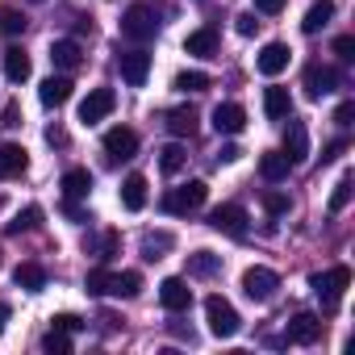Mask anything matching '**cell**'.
I'll return each mask as SVG.
<instances>
[{
  "label": "cell",
  "instance_id": "6da1fadb",
  "mask_svg": "<svg viewBox=\"0 0 355 355\" xmlns=\"http://www.w3.org/2000/svg\"><path fill=\"white\" fill-rule=\"evenodd\" d=\"M163 9L159 5H150V0H134V5L121 13V34L125 38H134V42H150L159 30H163Z\"/></svg>",
  "mask_w": 355,
  "mask_h": 355
},
{
  "label": "cell",
  "instance_id": "7a4b0ae2",
  "mask_svg": "<svg viewBox=\"0 0 355 355\" xmlns=\"http://www.w3.org/2000/svg\"><path fill=\"white\" fill-rule=\"evenodd\" d=\"M205 197H209V184H205V180H189V184H180V189H171V193L163 197V214H171V218H184V214H197V209L205 205Z\"/></svg>",
  "mask_w": 355,
  "mask_h": 355
},
{
  "label": "cell",
  "instance_id": "3957f363",
  "mask_svg": "<svg viewBox=\"0 0 355 355\" xmlns=\"http://www.w3.org/2000/svg\"><path fill=\"white\" fill-rule=\"evenodd\" d=\"M205 322H209V334L214 338H234L239 334V326H243V318H239V309L226 301V297H205Z\"/></svg>",
  "mask_w": 355,
  "mask_h": 355
},
{
  "label": "cell",
  "instance_id": "277c9868",
  "mask_svg": "<svg viewBox=\"0 0 355 355\" xmlns=\"http://www.w3.org/2000/svg\"><path fill=\"white\" fill-rule=\"evenodd\" d=\"M351 284V268H330V272H318V276H309V288L322 297V309L326 313H334L338 309V297H343V288Z\"/></svg>",
  "mask_w": 355,
  "mask_h": 355
},
{
  "label": "cell",
  "instance_id": "5b68a950",
  "mask_svg": "<svg viewBox=\"0 0 355 355\" xmlns=\"http://www.w3.org/2000/svg\"><path fill=\"white\" fill-rule=\"evenodd\" d=\"M276 288H280V276L272 272V268H247L243 272V293L251 297V301H272L276 297Z\"/></svg>",
  "mask_w": 355,
  "mask_h": 355
},
{
  "label": "cell",
  "instance_id": "8992f818",
  "mask_svg": "<svg viewBox=\"0 0 355 355\" xmlns=\"http://www.w3.org/2000/svg\"><path fill=\"white\" fill-rule=\"evenodd\" d=\"M113 105H117V92H113V88H92V92L80 101V121H84V125H96V121H105V117L113 113Z\"/></svg>",
  "mask_w": 355,
  "mask_h": 355
},
{
  "label": "cell",
  "instance_id": "52a82bcc",
  "mask_svg": "<svg viewBox=\"0 0 355 355\" xmlns=\"http://www.w3.org/2000/svg\"><path fill=\"white\" fill-rule=\"evenodd\" d=\"M209 226L218 234H230V239H247V209L243 205H218L209 214Z\"/></svg>",
  "mask_w": 355,
  "mask_h": 355
},
{
  "label": "cell",
  "instance_id": "ba28073f",
  "mask_svg": "<svg viewBox=\"0 0 355 355\" xmlns=\"http://www.w3.org/2000/svg\"><path fill=\"white\" fill-rule=\"evenodd\" d=\"M159 301H163L167 313H184V309L193 305V288H189V280H184V276H167V280L159 284Z\"/></svg>",
  "mask_w": 355,
  "mask_h": 355
},
{
  "label": "cell",
  "instance_id": "9c48e42d",
  "mask_svg": "<svg viewBox=\"0 0 355 355\" xmlns=\"http://www.w3.org/2000/svg\"><path fill=\"white\" fill-rule=\"evenodd\" d=\"M117 63H121V80L130 88H142L146 84V76H150V55L146 51H121Z\"/></svg>",
  "mask_w": 355,
  "mask_h": 355
},
{
  "label": "cell",
  "instance_id": "30bf717a",
  "mask_svg": "<svg viewBox=\"0 0 355 355\" xmlns=\"http://www.w3.org/2000/svg\"><path fill=\"white\" fill-rule=\"evenodd\" d=\"M338 88V71L334 67H326V63H309L305 67V92L313 96V101H322L326 92H334Z\"/></svg>",
  "mask_w": 355,
  "mask_h": 355
},
{
  "label": "cell",
  "instance_id": "8fae6325",
  "mask_svg": "<svg viewBox=\"0 0 355 355\" xmlns=\"http://www.w3.org/2000/svg\"><path fill=\"white\" fill-rule=\"evenodd\" d=\"M284 338H288V343H297V347L318 343V338H322V318H318V313H297V318L288 322Z\"/></svg>",
  "mask_w": 355,
  "mask_h": 355
},
{
  "label": "cell",
  "instance_id": "7c38bea8",
  "mask_svg": "<svg viewBox=\"0 0 355 355\" xmlns=\"http://www.w3.org/2000/svg\"><path fill=\"white\" fill-rule=\"evenodd\" d=\"M288 59H293V51L284 46V42H268L263 51H259V59H255V67H259V76H280L284 67H288Z\"/></svg>",
  "mask_w": 355,
  "mask_h": 355
},
{
  "label": "cell",
  "instance_id": "4fadbf2b",
  "mask_svg": "<svg viewBox=\"0 0 355 355\" xmlns=\"http://www.w3.org/2000/svg\"><path fill=\"white\" fill-rule=\"evenodd\" d=\"M51 63H55L63 76H71V71L84 63V55H80V42H76V38H59V42H51Z\"/></svg>",
  "mask_w": 355,
  "mask_h": 355
},
{
  "label": "cell",
  "instance_id": "5bb4252c",
  "mask_svg": "<svg viewBox=\"0 0 355 355\" xmlns=\"http://www.w3.org/2000/svg\"><path fill=\"white\" fill-rule=\"evenodd\" d=\"M243 125H247V109H243V105L226 101V105L214 109V130H218V134H243Z\"/></svg>",
  "mask_w": 355,
  "mask_h": 355
},
{
  "label": "cell",
  "instance_id": "9a60e30c",
  "mask_svg": "<svg viewBox=\"0 0 355 355\" xmlns=\"http://www.w3.org/2000/svg\"><path fill=\"white\" fill-rule=\"evenodd\" d=\"M105 150H109V159H134V150H138V134L125 130V125H113V130L105 134Z\"/></svg>",
  "mask_w": 355,
  "mask_h": 355
},
{
  "label": "cell",
  "instance_id": "2e32d148",
  "mask_svg": "<svg viewBox=\"0 0 355 355\" xmlns=\"http://www.w3.org/2000/svg\"><path fill=\"white\" fill-rule=\"evenodd\" d=\"M305 155H309V134H305V121H288V130H284V159L297 167V163H305Z\"/></svg>",
  "mask_w": 355,
  "mask_h": 355
},
{
  "label": "cell",
  "instance_id": "e0dca14e",
  "mask_svg": "<svg viewBox=\"0 0 355 355\" xmlns=\"http://www.w3.org/2000/svg\"><path fill=\"white\" fill-rule=\"evenodd\" d=\"M184 55H197V59H214L218 55V30L214 26H201L184 38Z\"/></svg>",
  "mask_w": 355,
  "mask_h": 355
},
{
  "label": "cell",
  "instance_id": "ac0fdd59",
  "mask_svg": "<svg viewBox=\"0 0 355 355\" xmlns=\"http://www.w3.org/2000/svg\"><path fill=\"white\" fill-rule=\"evenodd\" d=\"M26 167H30L26 146H17V142H5V146H0V180H13V175H21Z\"/></svg>",
  "mask_w": 355,
  "mask_h": 355
},
{
  "label": "cell",
  "instance_id": "d6986e66",
  "mask_svg": "<svg viewBox=\"0 0 355 355\" xmlns=\"http://www.w3.org/2000/svg\"><path fill=\"white\" fill-rule=\"evenodd\" d=\"M38 96H42V105H46V109H59V105H67V101H71V80H67V76H51V80H42Z\"/></svg>",
  "mask_w": 355,
  "mask_h": 355
},
{
  "label": "cell",
  "instance_id": "ffe728a7",
  "mask_svg": "<svg viewBox=\"0 0 355 355\" xmlns=\"http://www.w3.org/2000/svg\"><path fill=\"white\" fill-rule=\"evenodd\" d=\"M263 113H268V121H284L288 113H293V96H288V88H263Z\"/></svg>",
  "mask_w": 355,
  "mask_h": 355
},
{
  "label": "cell",
  "instance_id": "44dd1931",
  "mask_svg": "<svg viewBox=\"0 0 355 355\" xmlns=\"http://www.w3.org/2000/svg\"><path fill=\"white\" fill-rule=\"evenodd\" d=\"M88 193H92V171H88V167L63 171V197H67V201H80V197H88Z\"/></svg>",
  "mask_w": 355,
  "mask_h": 355
},
{
  "label": "cell",
  "instance_id": "7402d4cb",
  "mask_svg": "<svg viewBox=\"0 0 355 355\" xmlns=\"http://www.w3.org/2000/svg\"><path fill=\"white\" fill-rule=\"evenodd\" d=\"M288 171H293V163L284 159V150H268L263 159H259V175L268 184H280V180H288Z\"/></svg>",
  "mask_w": 355,
  "mask_h": 355
},
{
  "label": "cell",
  "instance_id": "603a6c76",
  "mask_svg": "<svg viewBox=\"0 0 355 355\" xmlns=\"http://www.w3.org/2000/svg\"><path fill=\"white\" fill-rule=\"evenodd\" d=\"M13 284L26 288V293H42L46 288V268L42 263H17L13 268Z\"/></svg>",
  "mask_w": 355,
  "mask_h": 355
},
{
  "label": "cell",
  "instance_id": "cb8c5ba5",
  "mask_svg": "<svg viewBox=\"0 0 355 355\" xmlns=\"http://www.w3.org/2000/svg\"><path fill=\"white\" fill-rule=\"evenodd\" d=\"M121 205L130 209V214H138V209H146V175H125V184H121Z\"/></svg>",
  "mask_w": 355,
  "mask_h": 355
},
{
  "label": "cell",
  "instance_id": "d4e9b609",
  "mask_svg": "<svg viewBox=\"0 0 355 355\" xmlns=\"http://www.w3.org/2000/svg\"><path fill=\"white\" fill-rule=\"evenodd\" d=\"M167 130H171L175 138H193V134H197V109H193V105L171 109V113H167Z\"/></svg>",
  "mask_w": 355,
  "mask_h": 355
},
{
  "label": "cell",
  "instance_id": "484cf974",
  "mask_svg": "<svg viewBox=\"0 0 355 355\" xmlns=\"http://www.w3.org/2000/svg\"><path fill=\"white\" fill-rule=\"evenodd\" d=\"M330 17H334V0H313L309 13H305V21H301V30L305 34H322L330 26Z\"/></svg>",
  "mask_w": 355,
  "mask_h": 355
},
{
  "label": "cell",
  "instance_id": "4316f807",
  "mask_svg": "<svg viewBox=\"0 0 355 355\" xmlns=\"http://www.w3.org/2000/svg\"><path fill=\"white\" fill-rule=\"evenodd\" d=\"M5 76H9V84H26L30 80V55L21 46H9L5 51Z\"/></svg>",
  "mask_w": 355,
  "mask_h": 355
},
{
  "label": "cell",
  "instance_id": "83f0119b",
  "mask_svg": "<svg viewBox=\"0 0 355 355\" xmlns=\"http://www.w3.org/2000/svg\"><path fill=\"white\" fill-rule=\"evenodd\" d=\"M218 272H222V255H214V251H197V255H189V276L209 280V276H218Z\"/></svg>",
  "mask_w": 355,
  "mask_h": 355
},
{
  "label": "cell",
  "instance_id": "f1b7e54d",
  "mask_svg": "<svg viewBox=\"0 0 355 355\" xmlns=\"http://www.w3.org/2000/svg\"><path fill=\"white\" fill-rule=\"evenodd\" d=\"M184 163H189V150H184L180 142H171V146L159 150V171H163V175H180Z\"/></svg>",
  "mask_w": 355,
  "mask_h": 355
},
{
  "label": "cell",
  "instance_id": "f546056e",
  "mask_svg": "<svg viewBox=\"0 0 355 355\" xmlns=\"http://www.w3.org/2000/svg\"><path fill=\"white\" fill-rule=\"evenodd\" d=\"M138 293H142V276L138 272H113L109 297H138Z\"/></svg>",
  "mask_w": 355,
  "mask_h": 355
},
{
  "label": "cell",
  "instance_id": "4dcf8cb0",
  "mask_svg": "<svg viewBox=\"0 0 355 355\" xmlns=\"http://www.w3.org/2000/svg\"><path fill=\"white\" fill-rule=\"evenodd\" d=\"M171 234H142V259H163V251H171Z\"/></svg>",
  "mask_w": 355,
  "mask_h": 355
},
{
  "label": "cell",
  "instance_id": "1f68e13d",
  "mask_svg": "<svg viewBox=\"0 0 355 355\" xmlns=\"http://www.w3.org/2000/svg\"><path fill=\"white\" fill-rule=\"evenodd\" d=\"M38 226H42V209H38V205H30V209H26V214H17L5 230H9V234H26V230H38Z\"/></svg>",
  "mask_w": 355,
  "mask_h": 355
},
{
  "label": "cell",
  "instance_id": "d6a6232c",
  "mask_svg": "<svg viewBox=\"0 0 355 355\" xmlns=\"http://www.w3.org/2000/svg\"><path fill=\"white\" fill-rule=\"evenodd\" d=\"M109 280H113V272L101 263V268H92V272L84 276V288H88L92 297H109Z\"/></svg>",
  "mask_w": 355,
  "mask_h": 355
},
{
  "label": "cell",
  "instance_id": "836d02e7",
  "mask_svg": "<svg viewBox=\"0 0 355 355\" xmlns=\"http://www.w3.org/2000/svg\"><path fill=\"white\" fill-rule=\"evenodd\" d=\"M171 88H175V92H205V88H209V76H205V71H180Z\"/></svg>",
  "mask_w": 355,
  "mask_h": 355
},
{
  "label": "cell",
  "instance_id": "e575fe53",
  "mask_svg": "<svg viewBox=\"0 0 355 355\" xmlns=\"http://www.w3.org/2000/svg\"><path fill=\"white\" fill-rule=\"evenodd\" d=\"M42 351H46V355H67V351H71V334H63V330L51 326V330L42 334Z\"/></svg>",
  "mask_w": 355,
  "mask_h": 355
},
{
  "label": "cell",
  "instance_id": "d590c367",
  "mask_svg": "<svg viewBox=\"0 0 355 355\" xmlns=\"http://www.w3.org/2000/svg\"><path fill=\"white\" fill-rule=\"evenodd\" d=\"M26 13H17V9H0V30L5 34H26Z\"/></svg>",
  "mask_w": 355,
  "mask_h": 355
},
{
  "label": "cell",
  "instance_id": "8d00e7d4",
  "mask_svg": "<svg viewBox=\"0 0 355 355\" xmlns=\"http://www.w3.org/2000/svg\"><path fill=\"white\" fill-rule=\"evenodd\" d=\"M347 201H351V175H343V180L334 184V193H330V214H343Z\"/></svg>",
  "mask_w": 355,
  "mask_h": 355
},
{
  "label": "cell",
  "instance_id": "74e56055",
  "mask_svg": "<svg viewBox=\"0 0 355 355\" xmlns=\"http://www.w3.org/2000/svg\"><path fill=\"white\" fill-rule=\"evenodd\" d=\"M263 209H268L272 218H284V214H288V197L276 193V189H268V193H263Z\"/></svg>",
  "mask_w": 355,
  "mask_h": 355
},
{
  "label": "cell",
  "instance_id": "f35d334b",
  "mask_svg": "<svg viewBox=\"0 0 355 355\" xmlns=\"http://www.w3.org/2000/svg\"><path fill=\"white\" fill-rule=\"evenodd\" d=\"M51 326L63 330V334H80V330H84V318H76V313H55Z\"/></svg>",
  "mask_w": 355,
  "mask_h": 355
},
{
  "label": "cell",
  "instance_id": "ab89813d",
  "mask_svg": "<svg viewBox=\"0 0 355 355\" xmlns=\"http://www.w3.org/2000/svg\"><path fill=\"white\" fill-rule=\"evenodd\" d=\"M334 55H338L343 63H351V59H355V38H351V34H343V38H334Z\"/></svg>",
  "mask_w": 355,
  "mask_h": 355
},
{
  "label": "cell",
  "instance_id": "60d3db41",
  "mask_svg": "<svg viewBox=\"0 0 355 355\" xmlns=\"http://www.w3.org/2000/svg\"><path fill=\"white\" fill-rule=\"evenodd\" d=\"M351 121H355V101H343L334 109V125H351Z\"/></svg>",
  "mask_w": 355,
  "mask_h": 355
},
{
  "label": "cell",
  "instance_id": "b9f144b4",
  "mask_svg": "<svg viewBox=\"0 0 355 355\" xmlns=\"http://www.w3.org/2000/svg\"><path fill=\"white\" fill-rule=\"evenodd\" d=\"M255 26H259V21H255V13H243V17H234V30H239L243 38H251V34H255Z\"/></svg>",
  "mask_w": 355,
  "mask_h": 355
},
{
  "label": "cell",
  "instance_id": "7bdbcfd3",
  "mask_svg": "<svg viewBox=\"0 0 355 355\" xmlns=\"http://www.w3.org/2000/svg\"><path fill=\"white\" fill-rule=\"evenodd\" d=\"M343 150H347V142H343V138H338V142H330V146L322 150V163H334V159H338Z\"/></svg>",
  "mask_w": 355,
  "mask_h": 355
},
{
  "label": "cell",
  "instance_id": "ee69618b",
  "mask_svg": "<svg viewBox=\"0 0 355 355\" xmlns=\"http://www.w3.org/2000/svg\"><path fill=\"white\" fill-rule=\"evenodd\" d=\"M284 5H288V0H255V9H259V13H280Z\"/></svg>",
  "mask_w": 355,
  "mask_h": 355
},
{
  "label": "cell",
  "instance_id": "f6af8a7d",
  "mask_svg": "<svg viewBox=\"0 0 355 355\" xmlns=\"http://www.w3.org/2000/svg\"><path fill=\"white\" fill-rule=\"evenodd\" d=\"M5 125H9V130H17V125H21V109H17V105H9V109H5Z\"/></svg>",
  "mask_w": 355,
  "mask_h": 355
},
{
  "label": "cell",
  "instance_id": "bcb514c9",
  "mask_svg": "<svg viewBox=\"0 0 355 355\" xmlns=\"http://www.w3.org/2000/svg\"><path fill=\"white\" fill-rule=\"evenodd\" d=\"M218 159H222V163H234V159H243V150L230 142V146H222V150H218Z\"/></svg>",
  "mask_w": 355,
  "mask_h": 355
},
{
  "label": "cell",
  "instance_id": "7dc6e473",
  "mask_svg": "<svg viewBox=\"0 0 355 355\" xmlns=\"http://www.w3.org/2000/svg\"><path fill=\"white\" fill-rule=\"evenodd\" d=\"M63 214H67L71 222H84V209H80L76 201H67V197H63Z\"/></svg>",
  "mask_w": 355,
  "mask_h": 355
},
{
  "label": "cell",
  "instance_id": "c3c4849f",
  "mask_svg": "<svg viewBox=\"0 0 355 355\" xmlns=\"http://www.w3.org/2000/svg\"><path fill=\"white\" fill-rule=\"evenodd\" d=\"M46 142H55V146H63V142H67V134H63V130H55V125H51V130H46Z\"/></svg>",
  "mask_w": 355,
  "mask_h": 355
},
{
  "label": "cell",
  "instance_id": "681fc988",
  "mask_svg": "<svg viewBox=\"0 0 355 355\" xmlns=\"http://www.w3.org/2000/svg\"><path fill=\"white\" fill-rule=\"evenodd\" d=\"M5 322H9V305L0 301V334H5Z\"/></svg>",
  "mask_w": 355,
  "mask_h": 355
},
{
  "label": "cell",
  "instance_id": "f907efd6",
  "mask_svg": "<svg viewBox=\"0 0 355 355\" xmlns=\"http://www.w3.org/2000/svg\"><path fill=\"white\" fill-rule=\"evenodd\" d=\"M34 5H42V0H34Z\"/></svg>",
  "mask_w": 355,
  "mask_h": 355
}]
</instances>
